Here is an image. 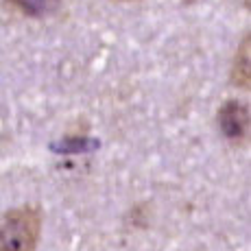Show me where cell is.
I'll return each mask as SVG.
<instances>
[{
  "label": "cell",
  "mask_w": 251,
  "mask_h": 251,
  "mask_svg": "<svg viewBox=\"0 0 251 251\" xmlns=\"http://www.w3.org/2000/svg\"><path fill=\"white\" fill-rule=\"evenodd\" d=\"M42 236V212L22 205L0 216V251H35Z\"/></svg>",
  "instance_id": "1"
},
{
  "label": "cell",
  "mask_w": 251,
  "mask_h": 251,
  "mask_svg": "<svg viewBox=\"0 0 251 251\" xmlns=\"http://www.w3.org/2000/svg\"><path fill=\"white\" fill-rule=\"evenodd\" d=\"M219 127L234 144H245L249 138V109L240 100H225L219 109Z\"/></svg>",
  "instance_id": "2"
},
{
  "label": "cell",
  "mask_w": 251,
  "mask_h": 251,
  "mask_svg": "<svg viewBox=\"0 0 251 251\" xmlns=\"http://www.w3.org/2000/svg\"><path fill=\"white\" fill-rule=\"evenodd\" d=\"M7 2L28 18H48L61 7V0H7Z\"/></svg>",
  "instance_id": "3"
},
{
  "label": "cell",
  "mask_w": 251,
  "mask_h": 251,
  "mask_svg": "<svg viewBox=\"0 0 251 251\" xmlns=\"http://www.w3.org/2000/svg\"><path fill=\"white\" fill-rule=\"evenodd\" d=\"M231 81L236 88L247 90L249 88V37H245L238 52L231 64Z\"/></svg>",
  "instance_id": "4"
},
{
  "label": "cell",
  "mask_w": 251,
  "mask_h": 251,
  "mask_svg": "<svg viewBox=\"0 0 251 251\" xmlns=\"http://www.w3.org/2000/svg\"><path fill=\"white\" fill-rule=\"evenodd\" d=\"M120 2H131V0H120Z\"/></svg>",
  "instance_id": "5"
}]
</instances>
